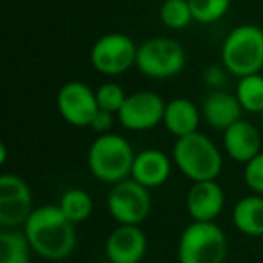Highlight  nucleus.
<instances>
[{
    "instance_id": "obj_10",
    "label": "nucleus",
    "mask_w": 263,
    "mask_h": 263,
    "mask_svg": "<svg viewBox=\"0 0 263 263\" xmlns=\"http://www.w3.org/2000/svg\"><path fill=\"white\" fill-rule=\"evenodd\" d=\"M56 106L62 119L76 128H90L99 112L96 90L83 81H69L63 85L56 96Z\"/></svg>"
},
{
    "instance_id": "obj_12",
    "label": "nucleus",
    "mask_w": 263,
    "mask_h": 263,
    "mask_svg": "<svg viewBox=\"0 0 263 263\" xmlns=\"http://www.w3.org/2000/svg\"><path fill=\"white\" fill-rule=\"evenodd\" d=\"M148 249V240L141 226L117 223L105 243L106 259L112 263H141Z\"/></svg>"
},
{
    "instance_id": "obj_27",
    "label": "nucleus",
    "mask_w": 263,
    "mask_h": 263,
    "mask_svg": "<svg viewBox=\"0 0 263 263\" xmlns=\"http://www.w3.org/2000/svg\"><path fill=\"white\" fill-rule=\"evenodd\" d=\"M103 263H112V261H108V259H106V261H103Z\"/></svg>"
},
{
    "instance_id": "obj_17",
    "label": "nucleus",
    "mask_w": 263,
    "mask_h": 263,
    "mask_svg": "<svg viewBox=\"0 0 263 263\" xmlns=\"http://www.w3.org/2000/svg\"><path fill=\"white\" fill-rule=\"evenodd\" d=\"M200 116L202 110L193 101L186 98H175L166 103L162 124L177 139V137H184L193 132H198Z\"/></svg>"
},
{
    "instance_id": "obj_9",
    "label": "nucleus",
    "mask_w": 263,
    "mask_h": 263,
    "mask_svg": "<svg viewBox=\"0 0 263 263\" xmlns=\"http://www.w3.org/2000/svg\"><path fill=\"white\" fill-rule=\"evenodd\" d=\"M33 211V193L29 184L15 173H2L0 175V227L22 229Z\"/></svg>"
},
{
    "instance_id": "obj_7",
    "label": "nucleus",
    "mask_w": 263,
    "mask_h": 263,
    "mask_svg": "<svg viewBox=\"0 0 263 263\" xmlns=\"http://www.w3.org/2000/svg\"><path fill=\"white\" fill-rule=\"evenodd\" d=\"M106 209L117 223L141 226L152 211L150 190L132 177L112 184L106 197Z\"/></svg>"
},
{
    "instance_id": "obj_3",
    "label": "nucleus",
    "mask_w": 263,
    "mask_h": 263,
    "mask_svg": "<svg viewBox=\"0 0 263 263\" xmlns=\"http://www.w3.org/2000/svg\"><path fill=\"white\" fill-rule=\"evenodd\" d=\"M136 154L130 141L119 134H103L92 141L87 152V164L98 180L106 184H117L130 179Z\"/></svg>"
},
{
    "instance_id": "obj_13",
    "label": "nucleus",
    "mask_w": 263,
    "mask_h": 263,
    "mask_svg": "<svg viewBox=\"0 0 263 263\" xmlns=\"http://www.w3.org/2000/svg\"><path fill=\"white\" fill-rule=\"evenodd\" d=\"M226 195L216 180L193 182L186 195L187 215L195 222H215L223 211Z\"/></svg>"
},
{
    "instance_id": "obj_25",
    "label": "nucleus",
    "mask_w": 263,
    "mask_h": 263,
    "mask_svg": "<svg viewBox=\"0 0 263 263\" xmlns=\"http://www.w3.org/2000/svg\"><path fill=\"white\" fill-rule=\"evenodd\" d=\"M243 182L252 193L263 195V150L243 164Z\"/></svg>"
},
{
    "instance_id": "obj_14",
    "label": "nucleus",
    "mask_w": 263,
    "mask_h": 263,
    "mask_svg": "<svg viewBox=\"0 0 263 263\" xmlns=\"http://www.w3.org/2000/svg\"><path fill=\"white\" fill-rule=\"evenodd\" d=\"M223 150L233 161L236 162H249L252 157L261 152V136L259 130L249 121H236L231 124L227 130H223L222 136Z\"/></svg>"
},
{
    "instance_id": "obj_22",
    "label": "nucleus",
    "mask_w": 263,
    "mask_h": 263,
    "mask_svg": "<svg viewBox=\"0 0 263 263\" xmlns=\"http://www.w3.org/2000/svg\"><path fill=\"white\" fill-rule=\"evenodd\" d=\"M159 16L170 29H184L193 22V13L187 0H164L159 9Z\"/></svg>"
},
{
    "instance_id": "obj_1",
    "label": "nucleus",
    "mask_w": 263,
    "mask_h": 263,
    "mask_svg": "<svg viewBox=\"0 0 263 263\" xmlns=\"http://www.w3.org/2000/svg\"><path fill=\"white\" fill-rule=\"evenodd\" d=\"M22 231L31 249L51 261L65 259L76 249V223L63 215L58 204L34 208Z\"/></svg>"
},
{
    "instance_id": "obj_2",
    "label": "nucleus",
    "mask_w": 263,
    "mask_h": 263,
    "mask_svg": "<svg viewBox=\"0 0 263 263\" xmlns=\"http://www.w3.org/2000/svg\"><path fill=\"white\" fill-rule=\"evenodd\" d=\"M173 164L191 182L216 180L222 172V152L208 136L193 132L177 137L173 144Z\"/></svg>"
},
{
    "instance_id": "obj_5",
    "label": "nucleus",
    "mask_w": 263,
    "mask_h": 263,
    "mask_svg": "<svg viewBox=\"0 0 263 263\" xmlns=\"http://www.w3.org/2000/svg\"><path fill=\"white\" fill-rule=\"evenodd\" d=\"M222 63L238 78L258 74L263 69V29L252 24L234 27L223 40Z\"/></svg>"
},
{
    "instance_id": "obj_24",
    "label": "nucleus",
    "mask_w": 263,
    "mask_h": 263,
    "mask_svg": "<svg viewBox=\"0 0 263 263\" xmlns=\"http://www.w3.org/2000/svg\"><path fill=\"white\" fill-rule=\"evenodd\" d=\"M128 94L124 92V88L119 83H114V81H106V83L99 85L96 88V99H98L99 110H105L110 114H119L121 106L124 105Z\"/></svg>"
},
{
    "instance_id": "obj_23",
    "label": "nucleus",
    "mask_w": 263,
    "mask_h": 263,
    "mask_svg": "<svg viewBox=\"0 0 263 263\" xmlns=\"http://www.w3.org/2000/svg\"><path fill=\"white\" fill-rule=\"evenodd\" d=\"M193 20L198 24H213L223 18L231 6V0H187Z\"/></svg>"
},
{
    "instance_id": "obj_18",
    "label": "nucleus",
    "mask_w": 263,
    "mask_h": 263,
    "mask_svg": "<svg viewBox=\"0 0 263 263\" xmlns=\"http://www.w3.org/2000/svg\"><path fill=\"white\" fill-rule=\"evenodd\" d=\"M233 223L245 236H263V195L240 198L233 208Z\"/></svg>"
},
{
    "instance_id": "obj_19",
    "label": "nucleus",
    "mask_w": 263,
    "mask_h": 263,
    "mask_svg": "<svg viewBox=\"0 0 263 263\" xmlns=\"http://www.w3.org/2000/svg\"><path fill=\"white\" fill-rule=\"evenodd\" d=\"M31 245L22 229L0 231V263H29Z\"/></svg>"
},
{
    "instance_id": "obj_4",
    "label": "nucleus",
    "mask_w": 263,
    "mask_h": 263,
    "mask_svg": "<svg viewBox=\"0 0 263 263\" xmlns=\"http://www.w3.org/2000/svg\"><path fill=\"white\" fill-rule=\"evenodd\" d=\"M227 236L215 222H191L179 238V263H223L227 256Z\"/></svg>"
},
{
    "instance_id": "obj_11",
    "label": "nucleus",
    "mask_w": 263,
    "mask_h": 263,
    "mask_svg": "<svg viewBox=\"0 0 263 263\" xmlns=\"http://www.w3.org/2000/svg\"><path fill=\"white\" fill-rule=\"evenodd\" d=\"M166 103L152 90H137L128 94L124 105L117 114L121 126L130 132H146L162 123Z\"/></svg>"
},
{
    "instance_id": "obj_16",
    "label": "nucleus",
    "mask_w": 263,
    "mask_h": 263,
    "mask_svg": "<svg viewBox=\"0 0 263 263\" xmlns=\"http://www.w3.org/2000/svg\"><path fill=\"white\" fill-rule=\"evenodd\" d=\"M241 108L236 94H229L223 90H215L202 103V117L205 123L215 130H227L231 124L241 119Z\"/></svg>"
},
{
    "instance_id": "obj_26",
    "label": "nucleus",
    "mask_w": 263,
    "mask_h": 263,
    "mask_svg": "<svg viewBox=\"0 0 263 263\" xmlns=\"http://www.w3.org/2000/svg\"><path fill=\"white\" fill-rule=\"evenodd\" d=\"M114 116L116 114H110V112H105V110H99L98 114H96L94 121H92L90 128L98 134V136H103V134H108L110 128H112L114 124Z\"/></svg>"
},
{
    "instance_id": "obj_20",
    "label": "nucleus",
    "mask_w": 263,
    "mask_h": 263,
    "mask_svg": "<svg viewBox=\"0 0 263 263\" xmlns=\"http://www.w3.org/2000/svg\"><path fill=\"white\" fill-rule=\"evenodd\" d=\"M60 209L63 211V215L74 223H81L85 220L90 218L92 211H94V200L92 197L81 187H72L67 190L62 195L58 202Z\"/></svg>"
},
{
    "instance_id": "obj_15",
    "label": "nucleus",
    "mask_w": 263,
    "mask_h": 263,
    "mask_svg": "<svg viewBox=\"0 0 263 263\" xmlns=\"http://www.w3.org/2000/svg\"><path fill=\"white\" fill-rule=\"evenodd\" d=\"M170 175H172V161L164 152L157 150V148H148V150L136 154L130 177L146 186L148 190L166 184Z\"/></svg>"
},
{
    "instance_id": "obj_21",
    "label": "nucleus",
    "mask_w": 263,
    "mask_h": 263,
    "mask_svg": "<svg viewBox=\"0 0 263 263\" xmlns=\"http://www.w3.org/2000/svg\"><path fill=\"white\" fill-rule=\"evenodd\" d=\"M236 98L245 112L259 114L263 112V76L249 74L240 78L236 85Z\"/></svg>"
},
{
    "instance_id": "obj_6",
    "label": "nucleus",
    "mask_w": 263,
    "mask_h": 263,
    "mask_svg": "<svg viewBox=\"0 0 263 263\" xmlns=\"http://www.w3.org/2000/svg\"><path fill=\"white\" fill-rule=\"evenodd\" d=\"M136 67L154 80L173 78L186 67V51L173 38H150L137 47Z\"/></svg>"
},
{
    "instance_id": "obj_8",
    "label": "nucleus",
    "mask_w": 263,
    "mask_h": 263,
    "mask_svg": "<svg viewBox=\"0 0 263 263\" xmlns=\"http://www.w3.org/2000/svg\"><path fill=\"white\" fill-rule=\"evenodd\" d=\"M137 47L130 36L123 33H108L96 40L90 49V63L105 76H119L136 65Z\"/></svg>"
}]
</instances>
